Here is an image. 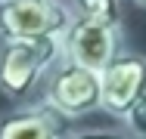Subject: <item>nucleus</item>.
Segmentation results:
<instances>
[{
	"label": "nucleus",
	"instance_id": "5",
	"mask_svg": "<svg viewBox=\"0 0 146 139\" xmlns=\"http://www.w3.org/2000/svg\"><path fill=\"white\" fill-rule=\"evenodd\" d=\"M100 83H103L100 108L109 117H115V121H124V114L131 111V105L146 90V56L134 53V50H121L100 71Z\"/></svg>",
	"mask_w": 146,
	"mask_h": 139
},
{
	"label": "nucleus",
	"instance_id": "10",
	"mask_svg": "<svg viewBox=\"0 0 146 139\" xmlns=\"http://www.w3.org/2000/svg\"><path fill=\"white\" fill-rule=\"evenodd\" d=\"M137 3H140V6H146V0H137Z\"/></svg>",
	"mask_w": 146,
	"mask_h": 139
},
{
	"label": "nucleus",
	"instance_id": "8",
	"mask_svg": "<svg viewBox=\"0 0 146 139\" xmlns=\"http://www.w3.org/2000/svg\"><path fill=\"white\" fill-rule=\"evenodd\" d=\"M124 130L131 133L134 139H146V90L140 93V99L131 105V111L124 114Z\"/></svg>",
	"mask_w": 146,
	"mask_h": 139
},
{
	"label": "nucleus",
	"instance_id": "1",
	"mask_svg": "<svg viewBox=\"0 0 146 139\" xmlns=\"http://www.w3.org/2000/svg\"><path fill=\"white\" fill-rule=\"evenodd\" d=\"M62 59V34L0 40V93L13 102H28L44 87L50 68Z\"/></svg>",
	"mask_w": 146,
	"mask_h": 139
},
{
	"label": "nucleus",
	"instance_id": "2",
	"mask_svg": "<svg viewBox=\"0 0 146 139\" xmlns=\"http://www.w3.org/2000/svg\"><path fill=\"white\" fill-rule=\"evenodd\" d=\"M40 102L50 105L62 117H84L90 111H96L103 102L100 71L84 68V65L62 56L50 68L47 81L40 87Z\"/></svg>",
	"mask_w": 146,
	"mask_h": 139
},
{
	"label": "nucleus",
	"instance_id": "6",
	"mask_svg": "<svg viewBox=\"0 0 146 139\" xmlns=\"http://www.w3.org/2000/svg\"><path fill=\"white\" fill-rule=\"evenodd\" d=\"M62 121L65 117L44 102L16 105L0 114V139H65Z\"/></svg>",
	"mask_w": 146,
	"mask_h": 139
},
{
	"label": "nucleus",
	"instance_id": "4",
	"mask_svg": "<svg viewBox=\"0 0 146 139\" xmlns=\"http://www.w3.org/2000/svg\"><path fill=\"white\" fill-rule=\"evenodd\" d=\"M118 53H121V25L75 16L62 34V56L93 71H103Z\"/></svg>",
	"mask_w": 146,
	"mask_h": 139
},
{
	"label": "nucleus",
	"instance_id": "9",
	"mask_svg": "<svg viewBox=\"0 0 146 139\" xmlns=\"http://www.w3.org/2000/svg\"><path fill=\"white\" fill-rule=\"evenodd\" d=\"M65 139H134L127 130H112V127H93V130H78Z\"/></svg>",
	"mask_w": 146,
	"mask_h": 139
},
{
	"label": "nucleus",
	"instance_id": "3",
	"mask_svg": "<svg viewBox=\"0 0 146 139\" xmlns=\"http://www.w3.org/2000/svg\"><path fill=\"white\" fill-rule=\"evenodd\" d=\"M75 19L65 0H0V40L56 37Z\"/></svg>",
	"mask_w": 146,
	"mask_h": 139
},
{
	"label": "nucleus",
	"instance_id": "7",
	"mask_svg": "<svg viewBox=\"0 0 146 139\" xmlns=\"http://www.w3.org/2000/svg\"><path fill=\"white\" fill-rule=\"evenodd\" d=\"M75 16L96 19L106 25H121V0H68Z\"/></svg>",
	"mask_w": 146,
	"mask_h": 139
}]
</instances>
